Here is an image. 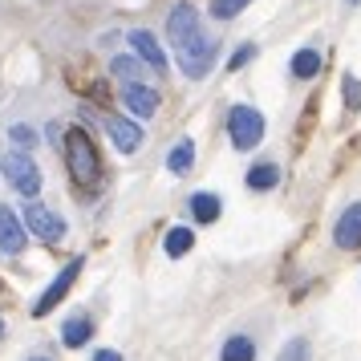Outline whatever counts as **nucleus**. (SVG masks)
Wrapping results in <instances>:
<instances>
[{
  "mask_svg": "<svg viewBox=\"0 0 361 361\" xmlns=\"http://www.w3.org/2000/svg\"><path fill=\"white\" fill-rule=\"evenodd\" d=\"M166 37H171V49H175V61L187 78H207V69L215 61V41L203 33L199 25V8L191 0H179L166 17Z\"/></svg>",
  "mask_w": 361,
  "mask_h": 361,
  "instance_id": "1",
  "label": "nucleus"
},
{
  "mask_svg": "<svg viewBox=\"0 0 361 361\" xmlns=\"http://www.w3.org/2000/svg\"><path fill=\"white\" fill-rule=\"evenodd\" d=\"M66 163H69V175L73 183H82V187H98L102 183V159H98V147L90 142V134L85 130H66Z\"/></svg>",
  "mask_w": 361,
  "mask_h": 361,
  "instance_id": "2",
  "label": "nucleus"
},
{
  "mask_svg": "<svg viewBox=\"0 0 361 361\" xmlns=\"http://www.w3.org/2000/svg\"><path fill=\"white\" fill-rule=\"evenodd\" d=\"M228 134L235 150H252L264 142V118L256 106H231L228 114Z\"/></svg>",
  "mask_w": 361,
  "mask_h": 361,
  "instance_id": "3",
  "label": "nucleus"
},
{
  "mask_svg": "<svg viewBox=\"0 0 361 361\" xmlns=\"http://www.w3.org/2000/svg\"><path fill=\"white\" fill-rule=\"evenodd\" d=\"M4 179L13 183V191L25 195V199H33L37 191H41V171H37V163L25 150H13V154L4 159Z\"/></svg>",
  "mask_w": 361,
  "mask_h": 361,
  "instance_id": "4",
  "label": "nucleus"
},
{
  "mask_svg": "<svg viewBox=\"0 0 361 361\" xmlns=\"http://www.w3.org/2000/svg\"><path fill=\"white\" fill-rule=\"evenodd\" d=\"M25 228L33 231L37 240H45V244H61L66 240V219L45 207V203H29L25 207Z\"/></svg>",
  "mask_w": 361,
  "mask_h": 361,
  "instance_id": "5",
  "label": "nucleus"
},
{
  "mask_svg": "<svg viewBox=\"0 0 361 361\" xmlns=\"http://www.w3.org/2000/svg\"><path fill=\"white\" fill-rule=\"evenodd\" d=\"M78 272H82V260H73V264H66L61 272H57V280H53L49 288L41 293V300L33 305V317H45L49 309H57L61 300H66V293L73 288V280H78Z\"/></svg>",
  "mask_w": 361,
  "mask_h": 361,
  "instance_id": "6",
  "label": "nucleus"
},
{
  "mask_svg": "<svg viewBox=\"0 0 361 361\" xmlns=\"http://www.w3.org/2000/svg\"><path fill=\"white\" fill-rule=\"evenodd\" d=\"M126 41L134 45V57H138V61H147L154 73H166V53H163V45L154 41V33H147V29H130Z\"/></svg>",
  "mask_w": 361,
  "mask_h": 361,
  "instance_id": "7",
  "label": "nucleus"
},
{
  "mask_svg": "<svg viewBox=\"0 0 361 361\" xmlns=\"http://www.w3.org/2000/svg\"><path fill=\"white\" fill-rule=\"evenodd\" d=\"M333 240H337V247H345V252L361 247V203H349L341 212L337 228H333Z\"/></svg>",
  "mask_w": 361,
  "mask_h": 361,
  "instance_id": "8",
  "label": "nucleus"
},
{
  "mask_svg": "<svg viewBox=\"0 0 361 361\" xmlns=\"http://www.w3.org/2000/svg\"><path fill=\"white\" fill-rule=\"evenodd\" d=\"M106 130H110V138H114V147L122 150V154H134V150L142 147V126L138 122H130V118H106Z\"/></svg>",
  "mask_w": 361,
  "mask_h": 361,
  "instance_id": "9",
  "label": "nucleus"
},
{
  "mask_svg": "<svg viewBox=\"0 0 361 361\" xmlns=\"http://www.w3.org/2000/svg\"><path fill=\"white\" fill-rule=\"evenodd\" d=\"M122 102H126V110H130V114L150 118V114H159V102H163V98H159V90L134 82V85H126V90H122Z\"/></svg>",
  "mask_w": 361,
  "mask_h": 361,
  "instance_id": "10",
  "label": "nucleus"
},
{
  "mask_svg": "<svg viewBox=\"0 0 361 361\" xmlns=\"http://www.w3.org/2000/svg\"><path fill=\"white\" fill-rule=\"evenodd\" d=\"M0 252H4V256L25 252V224L17 219L13 207H0Z\"/></svg>",
  "mask_w": 361,
  "mask_h": 361,
  "instance_id": "11",
  "label": "nucleus"
},
{
  "mask_svg": "<svg viewBox=\"0 0 361 361\" xmlns=\"http://www.w3.org/2000/svg\"><path fill=\"white\" fill-rule=\"evenodd\" d=\"M191 166H195V142L191 138H179L175 147L166 150V171L171 175H187Z\"/></svg>",
  "mask_w": 361,
  "mask_h": 361,
  "instance_id": "12",
  "label": "nucleus"
},
{
  "mask_svg": "<svg viewBox=\"0 0 361 361\" xmlns=\"http://www.w3.org/2000/svg\"><path fill=\"white\" fill-rule=\"evenodd\" d=\"M90 337H94V321L90 317H69L66 329H61V345L66 349H82Z\"/></svg>",
  "mask_w": 361,
  "mask_h": 361,
  "instance_id": "13",
  "label": "nucleus"
},
{
  "mask_svg": "<svg viewBox=\"0 0 361 361\" xmlns=\"http://www.w3.org/2000/svg\"><path fill=\"white\" fill-rule=\"evenodd\" d=\"M191 247H195V231H191V228H171V231H166L163 252L171 256V260H179V256H187Z\"/></svg>",
  "mask_w": 361,
  "mask_h": 361,
  "instance_id": "14",
  "label": "nucleus"
},
{
  "mask_svg": "<svg viewBox=\"0 0 361 361\" xmlns=\"http://www.w3.org/2000/svg\"><path fill=\"white\" fill-rule=\"evenodd\" d=\"M219 195H212V191H199V195H191V215H195L199 224H215L219 219Z\"/></svg>",
  "mask_w": 361,
  "mask_h": 361,
  "instance_id": "15",
  "label": "nucleus"
},
{
  "mask_svg": "<svg viewBox=\"0 0 361 361\" xmlns=\"http://www.w3.org/2000/svg\"><path fill=\"white\" fill-rule=\"evenodd\" d=\"M219 357L224 361H256V345H252V337L235 333V337L224 341V353H219Z\"/></svg>",
  "mask_w": 361,
  "mask_h": 361,
  "instance_id": "16",
  "label": "nucleus"
},
{
  "mask_svg": "<svg viewBox=\"0 0 361 361\" xmlns=\"http://www.w3.org/2000/svg\"><path fill=\"white\" fill-rule=\"evenodd\" d=\"M276 183H280L276 163H256L247 171V187H252V191H268V187H276Z\"/></svg>",
  "mask_w": 361,
  "mask_h": 361,
  "instance_id": "17",
  "label": "nucleus"
},
{
  "mask_svg": "<svg viewBox=\"0 0 361 361\" xmlns=\"http://www.w3.org/2000/svg\"><path fill=\"white\" fill-rule=\"evenodd\" d=\"M317 69H321V53L317 49H296L293 53V78H317Z\"/></svg>",
  "mask_w": 361,
  "mask_h": 361,
  "instance_id": "18",
  "label": "nucleus"
},
{
  "mask_svg": "<svg viewBox=\"0 0 361 361\" xmlns=\"http://www.w3.org/2000/svg\"><path fill=\"white\" fill-rule=\"evenodd\" d=\"M110 73H114V78H122L126 85H134L138 78H147V69H142V61H138V57H114V61H110Z\"/></svg>",
  "mask_w": 361,
  "mask_h": 361,
  "instance_id": "19",
  "label": "nucleus"
},
{
  "mask_svg": "<svg viewBox=\"0 0 361 361\" xmlns=\"http://www.w3.org/2000/svg\"><path fill=\"white\" fill-rule=\"evenodd\" d=\"M247 4H252V0H212V13L219 20H231L235 13H244Z\"/></svg>",
  "mask_w": 361,
  "mask_h": 361,
  "instance_id": "20",
  "label": "nucleus"
},
{
  "mask_svg": "<svg viewBox=\"0 0 361 361\" xmlns=\"http://www.w3.org/2000/svg\"><path fill=\"white\" fill-rule=\"evenodd\" d=\"M276 361H309V341H305V337H293V341L280 349Z\"/></svg>",
  "mask_w": 361,
  "mask_h": 361,
  "instance_id": "21",
  "label": "nucleus"
},
{
  "mask_svg": "<svg viewBox=\"0 0 361 361\" xmlns=\"http://www.w3.org/2000/svg\"><path fill=\"white\" fill-rule=\"evenodd\" d=\"M8 138H13V142L25 150V154L37 147V130H33V126H13V130H8Z\"/></svg>",
  "mask_w": 361,
  "mask_h": 361,
  "instance_id": "22",
  "label": "nucleus"
},
{
  "mask_svg": "<svg viewBox=\"0 0 361 361\" xmlns=\"http://www.w3.org/2000/svg\"><path fill=\"white\" fill-rule=\"evenodd\" d=\"M345 106H349V110H357L361 106V82L353 78V73L345 78Z\"/></svg>",
  "mask_w": 361,
  "mask_h": 361,
  "instance_id": "23",
  "label": "nucleus"
},
{
  "mask_svg": "<svg viewBox=\"0 0 361 361\" xmlns=\"http://www.w3.org/2000/svg\"><path fill=\"white\" fill-rule=\"evenodd\" d=\"M252 53H256V49H235V53H231V61H228V69L247 66V61H252Z\"/></svg>",
  "mask_w": 361,
  "mask_h": 361,
  "instance_id": "24",
  "label": "nucleus"
},
{
  "mask_svg": "<svg viewBox=\"0 0 361 361\" xmlns=\"http://www.w3.org/2000/svg\"><path fill=\"white\" fill-rule=\"evenodd\" d=\"M94 361H122V353H114V349H98Z\"/></svg>",
  "mask_w": 361,
  "mask_h": 361,
  "instance_id": "25",
  "label": "nucleus"
},
{
  "mask_svg": "<svg viewBox=\"0 0 361 361\" xmlns=\"http://www.w3.org/2000/svg\"><path fill=\"white\" fill-rule=\"evenodd\" d=\"M29 361H49V357H29Z\"/></svg>",
  "mask_w": 361,
  "mask_h": 361,
  "instance_id": "26",
  "label": "nucleus"
},
{
  "mask_svg": "<svg viewBox=\"0 0 361 361\" xmlns=\"http://www.w3.org/2000/svg\"><path fill=\"white\" fill-rule=\"evenodd\" d=\"M0 333H4V321H0Z\"/></svg>",
  "mask_w": 361,
  "mask_h": 361,
  "instance_id": "27",
  "label": "nucleus"
}]
</instances>
